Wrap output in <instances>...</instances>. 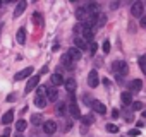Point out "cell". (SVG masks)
I'll return each mask as SVG.
<instances>
[{
	"instance_id": "39",
	"label": "cell",
	"mask_w": 146,
	"mask_h": 137,
	"mask_svg": "<svg viewBox=\"0 0 146 137\" xmlns=\"http://www.w3.org/2000/svg\"><path fill=\"white\" fill-rule=\"evenodd\" d=\"M7 101H16V94H14V93L9 94V96H7Z\"/></svg>"
},
{
	"instance_id": "14",
	"label": "cell",
	"mask_w": 146,
	"mask_h": 137,
	"mask_svg": "<svg viewBox=\"0 0 146 137\" xmlns=\"http://www.w3.org/2000/svg\"><path fill=\"white\" fill-rule=\"evenodd\" d=\"M76 17L84 22V21L88 19V11H86V7H79V9L76 11Z\"/></svg>"
},
{
	"instance_id": "24",
	"label": "cell",
	"mask_w": 146,
	"mask_h": 137,
	"mask_svg": "<svg viewBox=\"0 0 146 137\" xmlns=\"http://www.w3.org/2000/svg\"><path fill=\"white\" fill-rule=\"evenodd\" d=\"M137 63H139L141 72L146 76V57H144V55H143V57H139V58H137Z\"/></svg>"
},
{
	"instance_id": "19",
	"label": "cell",
	"mask_w": 146,
	"mask_h": 137,
	"mask_svg": "<svg viewBox=\"0 0 146 137\" xmlns=\"http://www.w3.org/2000/svg\"><path fill=\"white\" fill-rule=\"evenodd\" d=\"M16 40H17V43H26V29L24 28H21L19 31H17V34H16Z\"/></svg>"
},
{
	"instance_id": "16",
	"label": "cell",
	"mask_w": 146,
	"mask_h": 137,
	"mask_svg": "<svg viewBox=\"0 0 146 137\" xmlns=\"http://www.w3.org/2000/svg\"><path fill=\"white\" fill-rule=\"evenodd\" d=\"M62 82H64V79H62L60 74H52V77H50V84H53V88L60 86Z\"/></svg>"
},
{
	"instance_id": "22",
	"label": "cell",
	"mask_w": 146,
	"mask_h": 137,
	"mask_svg": "<svg viewBox=\"0 0 146 137\" xmlns=\"http://www.w3.org/2000/svg\"><path fill=\"white\" fill-rule=\"evenodd\" d=\"M120 99H122L124 105H131V101H132V98H131V91H124V93L120 94Z\"/></svg>"
},
{
	"instance_id": "40",
	"label": "cell",
	"mask_w": 146,
	"mask_h": 137,
	"mask_svg": "<svg viewBox=\"0 0 146 137\" xmlns=\"http://www.w3.org/2000/svg\"><path fill=\"white\" fill-rule=\"evenodd\" d=\"M40 72H41V74H46V72H48V65H43V68H41Z\"/></svg>"
},
{
	"instance_id": "3",
	"label": "cell",
	"mask_w": 146,
	"mask_h": 137,
	"mask_svg": "<svg viewBox=\"0 0 146 137\" xmlns=\"http://www.w3.org/2000/svg\"><path fill=\"white\" fill-rule=\"evenodd\" d=\"M91 110L96 111V113H100V115H105L107 113V106L102 101H98V99H93L91 101Z\"/></svg>"
},
{
	"instance_id": "26",
	"label": "cell",
	"mask_w": 146,
	"mask_h": 137,
	"mask_svg": "<svg viewBox=\"0 0 146 137\" xmlns=\"http://www.w3.org/2000/svg\"><path fill=\"white\" fill-rule=\"evenodd\" d=\"M83 36H84V40H90V43H91V40H93V36H95V29H86V28H84Z\"/></svg>"
},
{
	"instance_id": "44",
	"label": "cell",
	"mask_w": 146,
	"mask_h": 137,
	"mask_svg": "<svg viewBox=\"0 0 146 137\" xmlns=\"http://www.w3.org/2000/svg\"><path fill=\"white\" fill-rule=\"evenodd\" d=\"M0 29H2V26H0Z\"/></svg>"
},
{
	"instance_id": "18",
	"label": "cell",
	"mask_w": 146,
	"mask_h": 137,
	"mask_svg": "<svg viewBox=\"0 0 146 137\" xmlns=\"http://www.w3.org/2000/svg\"><path fill=\"white\" fill-rule=\"evenodd\" d=\"M72 62H74V60H72L69 55H62V65L65 67V68H69V70H72Z\"/></svg>"
},
{
	"instance_id": "38",
	"label": "cell",
	"mask_w": 146,
	"mask_h": 137,
	"mask_svg": "<svg viewBox=\"0 0 146 137\" xmlns=\"http://www.w3.org/2000/svg\"><path fill=\"white\" fill-rule=\"evenodd\" d=\"M105 21H107V17H105V16L98 17V24H105Z\"/></svg>"
},
{
	"instance_id": "35",
	"label": "cell",
	"mask_w": 146,
	"mask_h": 137,
	"mask_svg": "<svg viewBox=\"0 0 146 137\" xmlns=\"http://www.w3.org/2000/svg\"><path fill=\"white\" fill-rule=\"evenodd\" d=\"M129 135L137 137V135H139V128H131V130H129Z\"/></svg>"
},
{
	"instance_id": "5",
	"label": "cell",
	"mask_w": 146,
	"mask_h": 137,
	"mask_svg": "<svg viewBox=\"0 0 146 137\" xmlns=\"http://www.w3.org/2000/svg\"><path fill=\"white\" fill-rule=\"evenodd\" d=\"M35 88H40V76H33V77L28 81V84H26V93H31Z\"/></svg>"
},
{
	"instance_id": "15",
	"label": "cell",
	"mask_w": 146,
	"mask_h": 137,
	"mask_svg": "<svg viewBox=\"0 0 146 137\" xmlns=\"http://www.w3.org/2000/svg\"><path fill=\"white\" fill-rule=\"evenodd\" d=\"M143 89V81L141 79H134L132 82H131V93H137V91H141Z\"/></svg>"
},
{
	"instance_id": "31",
	"label": "cell",
	"mask_w": 146,
	"mask_h": 137,
	"mask_svg": "<svg viewBox=\"0 0 146 137\" xmlns=\"http://www.w3.org/2000/svg\"><path fill=\"white\" fill-rule=\"evenodd\" d=\"M83 31H84V26H83V24H76V26H74V33H76V34H79V33H83Z\"/></svg>"
},
{
	"instance_id": "8",
	"label": "cell",
	"mask_w": 146,
	"mask_h": 137,
	"mask_svg": "<svg viewBox=\"0 0 146 137\" xmlns=\"http://www.w3.org/2000/svg\"><path fill=\"white\" fill-rule=\"evenodd\" d=\"M69 113H70L72 118H83V115H81V111H79V106H78L74 101L69 105Z\"/></svg>"
},
{
	"instance_id": "13",
	"label": "cell",
	"mask_w": 146,
	"mask_h": 137,
	"mask_svg": "<svg viewBox=\"0 0 146 137\" xmlns=\"http://www.w3.org/2000/svg\"><path fill=\"white\" fill-rule=\"evenodd\" d=\"M26 7H28V4H26V2H19V4L16 5V9H14V17H19V16L26 11Z\"/></svg>"
},
{
	"instance_id": "43",
	"label": "cell",
	"mask_w": 146,
	"mask_h": 137,
	"mask_svg": "<svg viewBox=\"0 0 146 137\" xmlns=\"http://www.w3.org/2000/svg\"><path fill=\"white\" fill-rule=\"evenodd\" d=\"M16 137H23V135H21V134H17V135H16Z\"/></svg>"
},
{
	"instance_id": "30",
	"label": "cell",
	"mask_w": 146,
	"mask_h": 137,
	"mask_svg": "<svg viewBox=\"0 0 146 137\" xmlns=\"http://www.w3.org/2000/svg\"><path fill=\"white\" fill-rule=\"evenodd\" d=\"M65 111H67V108H65V105H64V103L57 106V113H58L60 117H62V115H65Z\"/></svg>"
},
{
	"instance_id": "28",
	"label": "cell",
	"mask_w": 146,
	"mask_h": 137,
	"mask_svg": "<svg viewBox=\"0 0 146 137\" xmlns=\"http://www.w3.org/2000/svg\"><path fill=\"white\" fill-rule=\"evenodd\" d=\"M31 122H33L35 125H40V123H45V122H43V118H41V115H33V117H31Z\"/></svg>"
},
{
	"instance_id": "45",
	"label": "cell",
	"mask_w": 146,
	"mask_h": 137,
	"mask_svg": "<svg viewBox=\"0 0 146 137\" xmlns=\"http://www.w3.org/2000/svg\"><path fill=\"white\" fill-rule=\"evenodd\" d=\"M4 137H7V135H4Z\"/></svg>"
},
{
	"instance_id": "42",
	"label": "cell",
	"mask_w": 146,
	"mask_h": 137,
	"mask_svg": "<svg viewBox=\"0 0 146 137\" xmlns=\"http://www.w3.org/2000/svg\"><path fill=\"white\" fill-rule=\"evenodd\" d=\"M143 117H146V111H143Z\"/></svg>"
},
{
	"instance_id": "9",
	"label": "cell",
	"mask_w": 146,
	"mask_h": 137,
	"mask_svg": "<svg viewBox=\"0 0 146 137\" xmlns=\"http://www.w3.org/2000/svg\"><path fill=\"white\" fill-rule=\"evenodd\" d=\"M43 130H45V134L52 135V134L57 130V123H55L53 120H48V122H45V123H43Z\"/></svg>"
},
{
	"instance_id": "27",
	"label": "cell",
	"mask_w": 146,
	"mask_h": 137,
	"mask_svg": "<svg viewBox=\"0 0 146 137\" xmlns=\"http://www.w3.org/2000/svg\"><path fill=\"white\" fill-rule=\"evenodd\" d=\"M26 127H28V123H26L24 120H19V122L16 123V128H17V132H23V130H26Z\"/></svg>"
},
{
	"instance_id": "33",
	"label": "cell",
	"mask_w": 146,
	"mask_h": 137,
	"mask_svg": "<svg viewBox=\"0 0 146 137\" xmlns=\"http://www.w3.org/2000/svg\"><path fill=\"white\" fill-rule=\"evenodd\" d=\"M103 51H105V53H108V51H110V41H108V40H105V41H103Z\"/></svg>"
},
{
	"instance_id": "6",
	"label": "cell",
	"mask_w": 146,
	"mask_h": 137,
	"mask_svg": "<svg viewBox=\"0 0 146 137\" xmlns=\"http://www.w3.org/2000/svg\"><path fill=\"white\" fill-rule=\"evenodd\" d=\"M67 55L74 60V62H78V60H81L83 58V51L81 50H78L76 46H72V48H69V51H67Z\"/></svg>"
},
{
	"instance_id": "23",
	"label": "cell",
	"mask_w": 146,
	"mask_h": 137,
	"mask_svg": "<svg viewBox=\"0 0 146 137\" xmlns=\"http://www.w3.org/2000/svg\"><path fill=\"white\" fill-rule=\"evenodd\" d=\"M31 21H33V24H36V26H43V17H41L40 12H35Z\"/></svg>"
},
{
	"instance_id": "17",
	"label": "cell",
	"mask_w": 146,
	"mask_h": 137,
	"mask_svg": "<svg viewBox=\"0 0 146 137\" xmlns=\"http://www.w3.org/2000/svg\"><path fill=\"white\" fill-rule=\"evenodd\" d=\"M12 120H14V110H9V111L2 117V123H4V125H9V123H12Z\"/></svg>"
},
{
	"instance_id": "4",
	"label": "cell",
	"mask_w": 146,
	"mask_h": 137,
	"mask_svg": "<svg viewBox=\"0 0 146 137\" xmlns=\"http://www.w3.org/2000/svg\"><path fill=\"white\" fill-rule=\"evenodd\" d=\"M88 84H90V88H98V84H100V77H98V72L96 70H91L90 72V76H88Z\"/></svg>"
},
{
	"instance_id": "36",
	"label": "cell",
	"mask_w": 146,
	"mask_h": 137,
	"mask_svg": "<svg viewBox=\"0 0 146 137\" xmlns=\"http://www.w3.org/2000/svg\"><path fill=\"white\" fill-rule=\"evenodd\" d=\"M46 89H48V88H46ZM46 89L40 86V88H38V96H45V93H46Z\"/></svg>"
},
{
	"instance_id": "7",
	"label": "cell",
	"mask_w": 146,
	"mask_h": 137,
	"mask_svg": "<svg viewBox=\"0 0 146 137\" xmlns=\"http://www.w3.org/2000/svg\"><path fill=\"white\" fill-rule=\"evenodd\" d=\"M86 11H88V16L100 17V5L98 4H88L86 5Z\"/></svg>"
},
{
	"instance_id": "32",
	"label": "cell",
	"mask_w": 146,
	"mask_h": 137,
	"mask_svg": "<svg viewBox=\"0 0 146 137\" xmlns=\"http://www.w3.org/2000/svg\"><path fill=\"white\" fill-rule=\"evenodd\" d=\"M96 50H98V45L91 41V45H90V53H91V55H95V53H96Z\"/></svg>"
},
{
	"instance_id": "41",
	"label": "cell",
	"mask_w": 146,
	"mask_h": 137,
	"mask_svg": "<svg viewBox=\"0 0 146 137\" xmlns=\"http://www.w3.org/2000/svg\"><path fill=\"white\" fill-rule=\"evenodd\" d=\"M141 26H143V28H146V16H144V17H141Z\"/></svg>"
},
{
	"instance_id": "1",
	"label": "cell",
	"mask_w": 146,
	"mask_h": 137,
	"mask_svg": "<svg viewBox=\"0 0 146 137\" xmlns=\"http://www.w3.org/2000/svg\"><path fill=\"white\" fill-rule=\"evenodd\" d=\"M112 68H113V72L119 74V76H125L127 70H129V67H127L125 62H113L112 63Z\"/></svg>"
},
{
	"instance_id": "10",
	"label": "cell",
	"mask_w": 146,
	"mask_h": 137,
	"mask_svg": "<svg viewBox=\"0 0 146 137\" xmlns=\"http://www.w3.org/2000/svg\"><path fill=\"white\" fill-rule=\"evenodd\" d=\"M33 70L35 68L33 67H26L23 72H19V74H16V81H21V79H26V77H29L31 74H33Z\"/></svg>"
},
{
	"instance_id": "11",
	"label": "cell",
	"mask_w": 146,
	"mask_h": 137,
	"mask_svg": "<svg viewBox=\"0 0 146 137\" xmlns=\"http://www.w3.org/2000/svg\"><path fill=\"white\" fill-rule=\"evenodd\" d=\"M57 98H58L57 88H48V89H46V99H48V101H57Z\"/></svg>"
},
{
	"instance_id": "29",
	"label": "cell",
	"mask_w": 146,
	"mask_h": 137,
	"mask_svg": "<svg viewBox=\"0 0 146 137\" xmlns=\"http://www.w3.org/2000/svg\"><path fill=\"white\" fill-rule=\"evenodd\" d=\"M107 130H108L110 134H117V132H119V127L113 125V123H108V125H107Z\"/></svg>"
},
{
	"instance_id": "12",
	"label": "cell",
	"mask_w": 146,
	"mask_h": 137,
	"mask_svg": "<svg viewBox=\"0 0 146 137\" xmlns=\"http://www.w3.org/2000/svg\"><path fill=\"white\" fill-rule=\"evenodd\" d=\"M64 86H65V89H67L69 94H74V91H76V81L74 79H67Z\"/></svg>"
},
{
	"instance_id": "34",
	"label": "cell",
	"mask_w": 146,
	"mask_h": 137,
	"mask_svg": "<svg viewBox=\"0 0 146 137\" xmlns=\"http://www.w3.org/2000/svg\"><path fill=\"white\" fill-rule=\"evenodd\" d=\"M132 110H136V111H137V110H143V103L134 101V103H132Z\"/></svg>"
},
{
	"instance_id": "37",
	"label": "cell",
	"mask_w": 146,
	"mask_h": 137,
	"mask_svg": "<svg viewBox=\"0 0 146 137\" xmlns=\"http://www.w3.org/2000/svg\"><path fill=\"white\" fill-rule=\"evenodd\" d=\"M119 115H120V111H119L117 108H115V110H112V117H113V118H119Z\"/></svg>"
},
{
	"instance_id": "21",
	"label": "cell",
	"mask_w": 146,
	"mask_h": 137,
	"mask_svg": "<svg viewBox=\"0 0 146 137\" xmlns=\"http://www.w3.org/2000/svg\"><path fill=\"white\" fill-rule=\"evenodd\" d=\"M74 43H76V48H78V50H81V51L88 48V46H86V40H84V38H76V40H74Z\"/></svg>"
},
{
	"instance_id": "25",
	"label": "cell",
	"mask_w": 146,
	"mask_h": 137,
	"mask_svg": "<svg viewBox=\"0 0 146 137\" xmlns=\"http://www.w3.org/2000/svg\"><path fill=\"white\" fill-rule=\"evenodd\" d=\"M81 122H83V125H90V123H95V117L93 115H83V118H81Z\"/></svg>"
},
{
	"instance_id": "20",
	"label": "cell",
	"mask_w": 146,
	"mask_h": 137,
	"mask_svg": "<svg viewBox=\"0 0 146 137\" xmlns=\"http://www.w3.org/2000/svg\"><path fill=\"white\" fill-rule=\"evenodd\" d=\"M46 96H38V98H35V106H38V108H45L46 106Z\"/></svg>"
},
{
	"instance_id": "2",
	"label": "cell",
	"mask_w": 146,
	"mask_h": 137,
	"mask_svg": "<svg viewBox=\"0 0 146 137\" xmlns=\"http://www.w3.org/2000/svg\"><path fill=\"white\" fill-rule=\"evenodd\" d=\"M143 12H144L143 2H134L132 7H131V14H132L134 17H143Z\"/></svg>"
}]
</instances>
